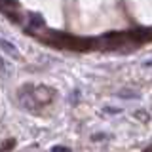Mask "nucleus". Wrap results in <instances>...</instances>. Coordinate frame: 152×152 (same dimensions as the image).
Returning a JSON list of instances; mask_svg holds the SVG:
<instances>
[{
    "label": "nucleus",
    "mask_w": 152,
    "mask_h": 152,
    "mask_svg": "<svg viewBox=\"0 0 152 152\" xmlns=\"http://www.w3.org/2000/svg\"><path fill=\"white\" fill-rule=\"evenodd\" d=\"M19 103L27 112H38L46 103H51L55 97V89L48 86H23L19 89Z\"/></svg>",
    "instance_id": "1"
},
{
    "label": "nucleus",
    "mask_w": 152,
    "mask_h": 152,
    "mask_svg": "<svg viewBox=\"0 0 152 152\" xmlns=\"http://www.w3.org/2000/svg\"><path fill=\"white\" fill-rule=\"evenodd\" d=\"M51 152H72L69 148V146H63V145H55L53 148H51Z\"/></svg>",
    "instance_id": "5"
},
{
    "label": "nucleus",
    "mask_w": 152,
    "mask_h": 152,
    "mask_svg": "<svg viewBox=\"0 0 152 152\" xmlns=\"http://www.w3.org/2000/svg\"><path fill=\"white\" fill-rule=\"evenodd\" d=\"M0 51H2L4 55L12 57V59H19V51H17V48L13 46L12 42L4 40V38H0Z\"/></svg>",
    "instance_id": "3"
},
{
    "label": "nucleus",
    "mask_w": 152,
    "mask_h": 152,
    "mask_svg": "<svg viewBox=\"0 0 152 152\" xmlns=\"http://www.w3.org/2000/svg\"><path fill=\"white\" fill-rule=\"evenodd\" d=\"M104 112H110V114H118V112H120V108H114V107H107V108H104Z\"/></svg>",
    "instance_id": "7"
},
{
    "label": "nucleus",
    "mask_w": 152,
    "mask_h": 152,
    "mask_svg": "<svg viewBox=\"0 0 152 152\" xmlns=\"http://www.w3.org/2000/svg\"><path fill=\"white\" fill-rule=\"evenodd\" d=\"M28 21H31V25L32 27H44L46 23H44V19H42V15H38V13H28Z\"/></svg>",
    "instance_id": "4"
},
{
    "label": "nucleus",
    "mask_w": 152,
    "mask_h": 152,
    "mask_svg": "<svg viewBox=\"0 0 152 152\" xmlns=\"http://www.w3.org/2000/svg\"><path fill=\"white\" fill-rule=\"evenodd\" d=\"M0 69H2V59H0Z\"/></svg>",
    "instance_id": "8"
},
{
    "label": "nucleus",
    "mask_w": 152,
    "mask_h": 152,
    "mask_svg": "<svg viewBox=\"0 0 152 152\" xmlns=\"http://www.w3.org/2000/svg\"><path fill=\"white\" fill-rule=\"evenodd\" d=\"M46 42L55 48H65V50L72 51H86L93 46V40H89V38H78L72 34H65V32H50Z\"/></svg>",
    "instance_id": "2"
},
{
    "label": "nucleus",
    "mask_w": 152,
    "mask_h": 152,
    "mask_svg": "<svg viewBox=\"0 0 152 152\" xmlns=\"http://www.w3.org/2000/svg\"><path fill=\"white\" fill-rule=\"evenodd\" d=\"M12 146H13V139H8L6 145H4V146H0V152H6V150L12 148Z\"/></svg>",
    "instance_id": "6"
}]
</instances>
